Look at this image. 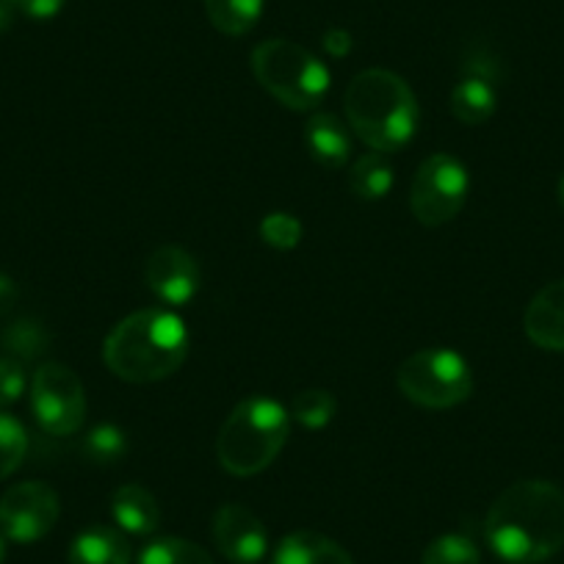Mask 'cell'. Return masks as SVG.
Masks as SVG:
<instances>
[{
  "label": "cell",
  "mask_w": 564,
  "mask_h": 564,
  "mask_svg": "<svg viewBox=\"0 0 564 564\" xmlns=\"http://www.w3.org/2000/svg\"><path fill=\"white\" fill-rule=\"evenodd\" d=\"M128 452V437L113 423H100L86 435L84 457L95 465H113Z\"/></svg>",
  "instance_id": "cell-23"
},
{
  "label": "cell",
  "mask_w": 564,
  "mask_h": 564,
  "mask_svg": "<svg viewBox=\"0 0 564 564\" xmlns=\"http://www.w3.org/2000/svg\"><path fill=\"white\" fill-rule=\"evenodd\" d=\"M7 3H18V7H20V0H7Z\"/></svg>",
  "instance_id": "cell-34"
},
{
  "label": "cell",
  "mask_w": 564,
  "mask_h": 564,
  "mask_svg": "<svg viewBox=\"0 0 564 564\" xmlns=\"http://www.w3.org/2000/svg\"><path fill=\"white\" fill-rule=\"evenodd\" d=\"M395 384L412 404L426 410H452L474 393V373L463 355L435 346L406 357L395 371Z\"/></svg>",
  "instance_id": "cell-6"
},
{
  "label": "cell",
  "mask_w": 564,
  "mask_h": 564,
  "mask_svg": "<svg viewBox=\"0 0 564 564\" xmlns=\"http://www.w3.org/2000/svg\"><path fill=\"white\" fill-rule=\"evenodd\" d=\"M29 454V435L14 415L0 410V479L12 476Z\"/></svg>",
  "instance_id": "cell-22"
},
{
  "label": "cell",
  "mask_w": 564,
  "mask_h": 564,
  "mask_svg": "<svg viewBox=\"0 0 564 564\" xmlns=\"http://www.w3.org/2000/svg\"><path fill=\"white\" fill-rule=\"evenodd\" d=\"M260 238H263V243H269L271 249L289 252V249H294L296 243L302 241V221L296 219V216L274 210V214H269L260 221Z\"/></svg>",
  "instance_id": "cell-26"
},
{
  "label": "cell",
  "mask_w": 564,
  "mask_h": 564,
  "mask_svg": "<svg viewBox=\"0 0 564 564\" xmlns=\"http://www.w3.org/2000/svg\"><path fill=\"white\" fill-rule=\"evenodd\" d=\"M291 415L269 395H249L230 410L216 437L219 465L232 476H254L269 468L285 448Z\"/></svg>",
  "instance_id": "cell-4"
},
{
  "label": "cell",
  "mask_w": 564,
  "mask_h": 564,
  "mask_svg": "<svg viewBox=\"0 0 564 564\" xmlns=\"http://www.w3.org/2000/svg\"><path fill=\"white\" fill-rule=\"evenodd\" d=\"M0 344L7 349V357H14V360L23 362L45 355L47 346H51V335H47V329L40 322L20 318L12 327H7V333L0 335Z\"/></svg>",
  "instance_id": "cell-20"
},
{
  "label": "cell",
  "mask_w": 564,
  "mask_h": 564,
  "mask_svg": "<svg viewBox=\"0 0 564 564\" xmlns=\"http://www.w3.org/2000/svg\"><path fill=\"white\" fill-rule=\"evenodd\" d=\"M111 514L128 534L148 536L161 525V507L153 492L141 485H122L111 496Z\"/></svg>",
  "instance_id": "cell-14"
},
{
  "label": "cell",
  "mask_w": 564,
  "mask_h": 564,
  "mask_svg": "<svg viewBox=\"0 0 564 564\" xmlns=\"http://www.w3.org/2000/svg\"><path fill=\"white\" fill-rule=\"evenodd\" d=\"M64 0H20V9H23L29 18L34 20H51L62 12Z\"/></svg>",
  "instance_id": "cell-28"
},
{
  "label": "cell",
  "mask_w": 564,
  "mask_h": 564,
  "mask_svg": "<svg viewBox=\"0 0 564 564\" xmlns=\"http://www.w3.org/2000/svg\"><path fill=\"white\" fill-rule=\"evenodd\" d=\"M12 25V3L0 0V31H7Z\"/></svg>",
  "instance_id": "cell-31"
},
{
  "label": "cell",
  "mask_w": 564,
  "mask_h": 564,
  "mask_svg": "<svg viewBox=\"0 0 564 564\" xmlns=\"http://www.w3.org/2000/svg\"><path fill=\"white\" fill-rule=\"evenodd\" d=\"M69 564H130V545L111 525H89L69 545Z\"/></svg>",
  "instance_id": "cell-16"
},
{
  "label": "cell",
  "mask_w": 564,
  "mask_h": 564,
  "mask_svg": "<svg viewBox=\"0 0 564 564\" xmlns=\"http://www.w3.org/2000/svg\"><path fill=\"white\" fill-rule=\"evenodd\" d=\"M199 265L186 249L181 247H159L148 258L144 265V282L148 289L159 296L164 305L183 307L197 296L199 291Z\"/></svg>",
  "instance_id": "cell-10"
},
{
  "label": "cell",
  "mask_w": 564,
  "mask_h": 564,
  "mask_svg": "<svg viewBox=\"0 0 564 564\" xmlns=\"http://www.w3.org/2000/svg\"><path fill=\"white\" fill-rule=\"evenodd\" d=\"M216 551L232 564H258L269 547L265 525L241 503H225L214 514Z\"/></svg>",
  "instance_id": "cell-11"
},
{
  "label": "cell",
  "mask_w": 564,
  "mask_h": 564,
  "mask_svg": "<svg viewBox=\"0 0 564 564\" xmlns=\"http://www.w3.org/2000/svg\"><path fill=\"white\" fill-rule=\"evenodd\" d=\"M470 192L468 170L448 153L430 155L415 172L410 192V210L423 227L448 225L465 208Z\"/></svg>",
  "instance_id": "cell-7"
},
{
  "label": "cell",
  "mask_w": 564,
  "mask_h": 564,
  "mask_svg": "<svg viewBox=\"0 0 564 564\" xmlns=\"http://www.w3.org/2000/svg\"><path fill=\"white\" fill-rule=\"evenodd\" d=\"M305 144L316 164L338 170L351 155L349 124L329 111H313L305 124Z\"/></svg>",
  "instance_id": "cell-13"
},
{
  "label": "cell",
  "mask_w": 564,
  "mask_h": 564,
  "mask_svg": "<svg viewBox=\"0 0 564 564\" xmlns=\"http://www.w3.org/2000/svg\"><path fill=\"white\" fill-rule=\"evenodd\" d=\"M349 128L366 148L399 153L415 139L417 100L410 84L390 69H362L344 95Z\"/></svg>",
  "instance_id": "cell-3"
},
{
  "label": "cell",
  "mask_w": 564,
  "mask_h": 564,
  "mask_svg": "<svg viewBox=\"0 0 564 564\" xmlns=\"http://www.w3.org/2000/svg\"><path fill=\"white\" fill-rule=\"evenodd\" d=\"M25 393L23 362L14 357H0V406H12Z\"/></svg>",
  "instance_id": "cell-27"
},
{
  "label": "cell",
  "mask_w": 564,
  "mask_h": 564,
  "mask_svg": "<svg viewBox=\"0 0 564 564\" xmlns=\"http://www.w3.org/2000/svg\"><path fill=\"white\" fill-rule=\"evenodd\" d=\"M252 73L291 111H316L333 84L327 64L291 40L260 42L252 51Z\"/></svg>",
  "instance_id": "cell-5"
},
{
  "label": "cell",
  "mask_w": 564,
  "mask_h": 564,
  "mask_svg": "<svg viewBox=\"0 0 564 564\" xmlns=\"http://www.w3.org/2000/svg\"><path fill=\"white\" fill-rule=\"evenodd\" d=\"M335 412H338V401L327 390H305L296 395L291 406V417H296L305 430H324L327 423H333Z\"/></svg>",
  "instance_id": "cell-25"
},
{
  "label": "cell",
  "mask_w": 564,
  "mask_h": 564,
  "mask_svg": "<svg viewBox=\"0 0 564 564\" xmlns=\"http://www.w3.org/2000/svg\"><path fill=\"white\" fill-rule=\"evenodd\" d=\"M3 558H7V536L0 534V562H3Z\"/></svg>",
  "instance_id": "cell-32"
},
{
  "label": "cell",
  "mask_w": 564,
  "mask_h": 564,
  "mask_svg": "<svg viewBox=\"0 0 564 564\" xmlns=\"http://www.w3.org/2000/svg\"><path fill=\"white\" fill-rule=\"evenodd\" d=\"M31 410L47 435H75L86 417V390L78 373L62 362H42L31 379Z\"/></svg>",
  "instance_id": "cell-8"
},
{
  "label": "cell",
  "mask_w": 564,
  "mask_h": 564,
  "mask_svg": "<svg viewBox=\"0 0 564 564\" xmlns=\"http://www.w3.org/2000/svg\"><path fill=\"white\" fill-rule=\"evenodd\" d=\"M139 564H216L205 547L181 536H164L141 551Z\"/></svg>",
  "instance_id": "cell-21"
},
{
  "label": "cell",
  "mask_w": 564,
  "mask_h": 564,
  "mask_svg": "<svg viewBox=\"0 0 564 564\" xmlns=\"http://www.w3.org/2000/svg\"><path fill=\"white\" fill-rule=\"evenodd\" d=\"M271 564H355L346 547L318 531H294L282 536Z\"/></svg>",
  "instance_id": "cell-15"
},
{
  "label": "cell",
  "mask_w": 564,
  "mask_h": 564,
  "mask_svg": "<svg viewBox=\"0 0 564 564\" xmlns=\"http://www.w3.org/2000/svg\"><path fill=\"white\" fill-rule=\"evenodd\" d=\"M523 329L531 344L547 351H564V280L551 282L529 302Z\"/></svg>",
  "instance_id": "cell-12"
},
{
  "label": "cell",
  "mask_w": 564,
  "mask_h": 564,
  "mask_svg": "<svg viewBox=\"0 0 564 564\" xmlns=\"http://www.w3.org/2000/svg\"><path fill=\"white\" fill-rule=\"evenodd\" d=\"M558 205L564 208V175H562V181H558Z\"/></svg>",
  "instance_id": "cell-33"
},
{
  "label": "cell",
  "mask_w": 564,
  "mask_h": 564,
  "mask_svg": "<svg viewBox=\"0 0 564 564\" xmlns=\"http://www.w3.org/2000/svg\"><path fill=\"white\" fill-rule=\"evenodd\" d=\"M62 514V501L56 490L45 481H23L9 487L0 498V534L12 542L42 540L53 531Z\"/></svg>",
  "instance_id": "cell-9"
},
{
  "label": "cell",
  "mask_w": 564,
  "mask_h": 564,
  "mask_svg": "<svg viewBox=\"0 0 564 564\" xmlns=\"http://www.w3.org/2000/svg\"><path fill=\"white\" fill-rule=\"evenodd\" d=\"M393 183V166L384 159V153H377V150L360 155L349 170V188L355 192L357 199H366V203H377V199L388 197Z\"/></svg>",
  "instance_id": "cell-18"
},
{
  "label": "cell",
  "mask_w": 564,
  "mask_h": 564,
  "mask_svg": "<svg viewBox=\"0 0 564 564\" xmlns=\"http://www.w3.org/2000/svg\"><path fill=\"white\" fill-rule=\"evenodd\" d=\"M188 357V329L166 307L130 313L102 340V362L122 382L150 384L172 377Z\"/></svg>",
  "instance_id": "cell-2"
},
{
  "label": "cell",
  "mask_w": 564,
  "mask_h": 564,
  "mask_svg": "<svg viewBox=\"0 0 564 564\" xmlns=\"http://www.w3.org/2000/svg\"><path fill=\"white\" fill-rule=\"evenodd\" d=\"M324 47H327L333 56H346V53L351 51V36L346 34V31L333 29L327 31V36H324Z\"/></svg>",
  "instance_id": "cell-30"
},
{
  "label": "cell",
  "mask_w": 564,
  "mask_h": 564,
  "mask_svg": "<svg viewBox=\"0 0 564 564\" xmlns=\"http://www.w3.org/2000/svg\"><path fill=\"white\" fill-rule=\"evenodd\" d=\"M498 91L490 75L470 69L452 89V113L463 124H481L496 113Z\"/></svg>",
  "instance_id": "cell-17"
},
{
  "label": "cell",
  "mask_w": 564,
  "mask_h": 564,
  "mask_svg": "<svg viewBox=\"0 0 564 564\" xmlns=\"http://www.w3.org/2000/svg\"><path fill=\"white\" fill-rule=\"evenodd\" d=\"M485 540L509 564H540L564 547V492L545 479H523L492 501Z\"/></svg>",
  "instance_id": "cell-1"
},
{
  "label": "cell",
  "mask_w": 564,
  "mask_h": 564,
  "mask_svg": "<svg viewBox=\"0 0 564 564\" xmlns=\"http://www.w3.org/2000/svg\"><path fill=\"white\" fill-rule=\"evenodd\" d=\"M421 564H481V556L470 536L443 534L426 545Z\"/></svg>",
  "instance_id": "cell-24"
},
{
  "label": "cell",
  "mask_w": 564,
  "mask_h": 564,
  "mask_svg": "<svg viewBox=\"0 0 564 564\" xmlns=\"http://www.w3.org/2000/svg\"><path fill=\"white\" fill-rule=\"evenodd\" d=\"M265 0H205L210 25L225 36H243L263 18Z\"/></svg>",
  "instance_id": "cell-19"
},
{
  "label": "cell",
  "mask_w": 564,
  "mask_h": 564,
  "mask_svg": "<svg viewBox=\"0 0 564 564\" xmlns=\"http://www.w3.org/2000/svg\"><path fill=\"white\" fill-rule=\"evenodd\" d=\"M18 285H14L12 276L0 274V318L9 316V313L14 311V305H18Z\"/></svg>",
  "instance_id": "cell-29"
}]
</instances>
